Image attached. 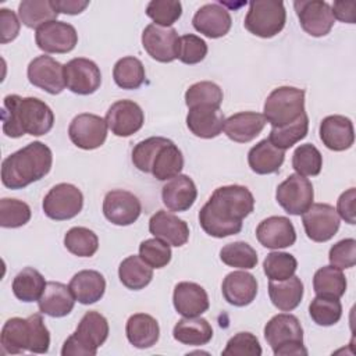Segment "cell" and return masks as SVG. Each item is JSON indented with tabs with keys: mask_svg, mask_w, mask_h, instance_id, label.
<instances>
[{
	"mask_svg": "<svg viewBox=\"0 0 356 356\" xmlns=\"http://www.w3.org/2000/svg\"><path fill=\"white\" fill-rule=\"evenodd\" d=\"M75 300L82 305H92L100 300L106 292V280L96 270L78 271L68 284Z\"/></svg>",
	"mask_w": 356,
	"mask_h": 356,
	"instance_id": "obj_30",
	"label": "cell"
},
{
	"mask_svg": "<svg viewBox=\"0 0 356 356\" xmlns=\"http://www.w3.org/2000/svg\"><path fill=\"white\" fill-rule=\"evenodd\" d=\"M104 120L111 134L120 138H128L143 127L145 114L138 103L118 100L108 107Z\"/></svg>",
	"mask_w": 356,
	"mask_h": 356,
	"instance_id": "obj_19",
	"label": "cell"
},
{
	"mask_svg": "<svg viewBox=\"0 0 356 356\" xmlns=\"http://www.w3.org/2000/svg\"><path fill=\"white\" fill-rule=\"evenodd\" d=\"M254 209V197L243 185L217 188L199 211L202 229L213 238H225L239 234L242 220Z\"/></svg>",
	"mask_w": 356,
	"mask_h": 356,
	"instance_id": "obj_1",
	"label": "cell"
},
{
	"mask_svg": "<svg viewBox=\"0 0 356 356\" xmlns=\"http://www.w3.org/2000/svg\"><path fill=\"white\" fill-rule=\"evenodd\" d=\"M298 260L293 254L286 252H271L263 261V270L268 280L284 281L295 275Z\"/></svg>",
	"mask_w": 356,
	"mask_h": 356,
	"instance_id": "obj_46",
	"label": "cell"
},
{
	"mask_svg": "<svg viewBox=\"0 0 356 356\" xmlns=\"http://www.w3.org/2000/svg\"><path fill=\"white\" fill-rule=\"evenodd\" d=\"M275 199L288 214L300 216L313 204V185L306 177L291 174L277 186Z\"/></svg>",
	"mask_w": 356,
	"mask_h": 356,
	"instance_id": "obj_10",
	"label": "cell"
},
{
	"mask_svg": "<svg viewBox=\"0 0 356 356\" xmlns=\"http://www.w3.org/2000/svg\"><path fill=\"white\" fill-rule=\"evenodd\" d=\"M113 78L121 89H138L146 78L142 61L134 56L120 58L113 68Z\"/></svg>",
	"mask_w": 356,
	"mask_h": 356,
	"instance_id": "obj_40",
	"label": "cell"
},
{
	"mask_svg": "<svg viewBox=\"0 0 356 356\" xmlns=\"http://www.w3.org/2000/svg\"><path fill=\"white\" fill-rule=\"evenodd\" d=\"M318 132L323 145L334 152L348 150L355 142L353 124L345 115L334 114L323 118Z\"/></svg>",
	"mask_w": 356,
	"mask_h": 356,
	"instance_id": "obj_22",
	"label": "cell"
},
{
	"mask_svg": "<svg viewBox=\"0 0 356 356\" xmlns=\"http://www.w3.org/2000/svg\"><path fill=\"white\" fill-rule=\"evenodd\" d=\"M296 15L302 29L314 38L330 33L335 24L331 6L321 0H296L293 1Z\"/></svg>",
	"mask_w": 356,
	"mask_h": 356,
	"instance_id": "obj_12",
	"label": "cell"
},
{
	"mask_svg": "<svg viewBox=\"0 0 356 356\" xmlns=\"http://www.w3.org/2000/svg\"><path fill=\"white\" fill-rule=\"evenodd\" d=\"M118 278L125 288L139 291L152 282L153 268L140 256L132 254L120 263Z\"/></svg>",
	"mask_w": 356,
	"mask_h": 356,
	"instance_id": "obj_36",
	"label": "cell"
},
{
	"mask_svg": "<svg viewBox=\"0 0 356 356\" xmlns=\"http://www.w3.org/2000/svg\"><path fill=\"white\" fill-rule=\"evenodd\" d=\"M330 264L339 268H352L356 264V241L346 238L331 246L328 252Z\"/></svg>",
	"mask_w": 356,
	"mask_h": 356,
	"instance_id": "obj_54",
	"label": "cell"
},
{
	"mask_svg": "<svg viewBox=\"0 0 356 356\" xmlns=\"http://www.w3.org/2000/svg\"><path fill=\"white\" fill-rule=\"evenodd\" d=\"M224 299L236 307L250 305L257 295V280L246 271H232L225 275L221 284Z\"/></svg>",
	"mask_w": 356,
	"mask_h": 356,
	"instance_id": "obj_25",
	"label": "cell"
},
{
	"mask_svg": "<svg viewBox=\"0 0 356 356\" xmlns=\"http://www.w3.org/2000/svg\"><path fill=\"white\" fill-rule=\"evenodd\" d=\"M149 231L154 238L167 242L170 246L179 248L189 239L188 224L165 210H159L150 217Z\"/></svg>",
	"mask_w": 356,
	"mask_h": 356,
	"instance_id": "obj_23",
	"label": "cell"
},
{
	"mask_svg": "<svg viewBox=\"0 0 356 356\" xmlns=\"http://www.w3.org/2000/svg\"><path fill=\"white\" fill-rule=\"evenodd\" d=\"M224 114L218 107L196 106L189 108L186 115L188 129L197 138L211 139L218 136L224 128Z\"/></svg>",
	"mask_w": 356,
	"mask_h": 356,
	"instance_id": "obj_26",
	"label": "cell"
},
{
	"mask_svg": "<svg viewBox=\"0 0 356 356\" xmlns=\"http://www.w3.org/2000/svg\"><path fill=\"white\" fill-rule=\"evenodd\" d=\"M346 285L342 270L331 264L320 267L313 277V289L317 296L339 299L346 292Z\"/></svg>",
	"mask_w": 356,
	"mask_h": 356,
	"instance_id": "obj_39",
	"label": "cell"
},
{
	"mask_svg": "<svg viewBox=\"0 0 356 356\" xmlns=\"http://www.w3.org/2000/svg\"><path fill=\"white\" fill-rule=\"evenodd\" d=\"M3 132L8 138H21L28 134L42 136L50 132L54 125L51 108L38 97H21L7 95L1 110Z\"/></svg>",
	"mask_w": 356,
	"mask_h": 356,
	"instance_id": "obj_2",
	"label": "cell"
},
{
	"mask_svg": "<svg viewBox=\"0 0 356 356\" xmlns=\"http://www.w3.org/2000/svg\"><path fill=\"white\" fill-rule=\"evenodd\" d=\"M285 160V150L275 147L268 138L256 143L248 153V164L250 170L259 175L274 174L280 170Z\"/></svg>",
	"mask_w": 356,
	"mask_h": 356,
	"instance_id": "obj_32",
	"label": "cell"
},
{
	"mask_svg": "<svg viewBox=\"0 0 356 356\" xmlns=\"http://www.w3.org/2000/svg\"><path fill=\"white\" fill-rule=\"evenodd\" d=\"M127 338L131 345L138 349H147L156 345L160 337L157 320L146 313L132 314L125 325Z\"/></svg>",
	"mask_w": 356,
	"mask_h": 356,
	"instance_id": "obj_31",
	"label": "cell"
},
{
	"mask_svg": "<svg viewBox=\"0 0 356 356\" xmlns=\"http://www.w3.org/2000/svg\"><path fill=\"white\" fill-rule=\"evenodd\" d=\"M0 345L3 353L19 355L24 352L44 353L50 346V332L44 325L40 313H35L26 318H8L0 334Z\"/></svg>",
	"mask_w": 356,
	"mask_h": 356,
	"instance_id": "obj_4",
	"label": "cell"
},
{
	"mask_svg": "<svg viewBox=\"0 0 356 356\" xmlns=\"http://www.w3.org/2000/svg\"><path fill=\"white\" fill-rule=\"evenodd\" d=\"M58 14L53 0H24L18 6L19 21L31 29H38L46 22L56 21Z\"/></svg>",
	"mask_w": 356,
	"mask_h": 356,
	"instance_id": "obj_37",
	"label": "cell"
},
{
	"mask_svg": "<svg viewBox=\"0 0 356 356\" xmlns=\"http://www.w3.org/2000/svg\"><path fill=\"white\" fill-rule=\"evenodd\" d=\"M207 43L193 33L179 36L178 40V56L177 58L188 65L197 64L207 56Z\"/></svg>",
	"mask_w": 356,
	"mask_h": 356,
	"instance_id": "obj_52",
	"label": "cell"
},
{
	"mask_svg": "<svg viewBox=\"0 0 356 356\" xmlns=\"http://www.w3.org/2000/svg\"><path fill=\"white\" fill-rule=\"evenodd\" d=\"M285 22L286 11L282 1L254 0L249 3L243 25L252 35L270 39L284 29Z\"/></svg>",
	"mask_w": 356,
	"mask_h": 356,
	"instance_id": "obj_8",
	"label": "cell"
},
{
	"mask_svg": "<svg viewBox=\"0 0 356 356\" xmlns=\"http://www.w3.org/2000/svg\"><path fill=\"white\" fill-rule=\"evenodd\" d=\"M75 305V298L70 289L63 282L50 281L46 284V288L38 300L39 312L50 317H64L68 316Z\"/></svg>",
	"mask_w": 356,
	"mask_h": 356,
	"instance_id": "obj_29",
	"label": "cell"
},
{
	"mask_svg": "<svg viewBox=\"0 0 356 356\" xmlns=\"http://www.w3.org/2000/svg\"><path fill=\"white\" fill-rule=\"evenodd\" d=\"M267 121L256 111H241L228 117L224 122V134L234 142L248 143L260 135Z\"/></svg>",
	"mask_w": 356,
	"mask_h": 356,
	"instance_id": "obj_28",
	"label": "cell"
},
{
	"mask_svg": "<svg viewBox=\"0 0 356 356\" xmlns=\"http://www.w3.org/2000/svg\"><path fill=\"white\" fill-rule=\"evenodd\" d=\"M64 81L72 93L86 96L102 85V72L97 64L85 57H76L64 64Z\"/></svg>",
	"mask_w": 356,
	"mask_h": 356,
	"instance_id": "obj_14",
	"label": "cell"
},
{
	"mask_svg": "<svg viewBox=\"0 0 356 356\" xmlns=\"http://www.w3.org/2000/svg\"><path fill=\"white\" fill-rule=\"evenodd\" d=\"M142 213L139 199L129 191L113 189L103 200V214L114 225L127 227L134 224Z\"/></svg>",
	"mask_w": 356,
	"mask_h": 356,
	"instance_id": "obj_17",
	"label": "cell"
},
{
	"mask_svg": "<svg viewBox=\"0 0 356 356\" xmlns=\"http://www.w3.org/2000/svg\"><path fill=\"white\" fill-rule=\"evenodd\" d=\"M268 296L271 303L281 312L296 309L303 298V282L299 277L292 275L284 281L268 282Z\"/></svg>",
	"mask_w": 356,
	"mask_h": 356,
	"instance_id": "obj_33",
	"label": "cell"
},
{
	"mask_svg": "<svg viewBox=\"0 0 356 356\" xmlns=\"http://www.w3.org/2000/svg\"><path fill=\"white\" fill-rule=\"evenodd\" d=\"M107 129L104 118L92 113H82L72 118L68 127V136L76 147L93 150L106 142Z\"/></svg>",
	"mask_w": 356,
	"mask_h": 356,
	"instance_id": "obj_13",
	"label": "cell"
},
{
	"mask_svg": "<svg viewBox=\"0 0 356 356\" xmlns=\"http://www.w3.org/2000/svg\"><path fill=\"white\" fill-rule=\"evenodd\" d=\"M355 204H356V189L355 188H349L348 191L342 192L337 202L335 210H337L339 218L345 220V222H348L350 225L356 224Z\"/></svg>",
	"mask_w": 356,
	"mask_h": 356,
	"instance_id": "obj_56",
	"label": "cell"
},
{
	"mask_svg": "<svg viewBox=\"0 0 356 356\" xmlns=\"http://www.w3.org/2000/svg\"><path fill=\"white\" fill-rule=\"evenodd\" d=\"M193 28L210 39L225 36L232 25L229 11L220 3H207L202 6L192 18Z\"/></svg>",
	"mask_w": 356,
	"mask_h": 356,
	"instance_id": "obj_20",
	"label": "cell"
},
{
	"mask_svg": "<svg viewBox=\"0 0 356 356\" xmlns=\"http://www.w3.org/2000/svg\"><path fill=\"white\" fill-rule=\"evenodd\" d=\"M146 15L156 25L170 28L182 15V4L177 0H152L146 7Z\"/></svg>",
	"mask_w": 356,
	"mask_h": 356,
	"instance_id": "obj_49",
	"label": "cell"
},
{
	"mask_svg": "<svg viewBox=\"0 0 356 356\" xmlns=\"http://www.w3.org/2000/svg\"><path fill=\"white\" fill-rule=\"evenodd\" d=\"M302 222L305 232L313 242H327L339 229L341 218L328 203H313L303 214Z\"/></svg>",
	"mask_w": 356,
	"mask_h": 356,
	"instance_id": "obj_11",
	"label": "cell"
},
{
	"mask_svg": "<svg viewBox=\"0 0 356 356\" xmlns=\"http://www.w3.org/2000/svg\"><path fill=\"white\" fill-rule=\"evenodd\" d=\"M64 246L78 257H92L99 249V238L86 227H72L64 235Z\"/></svg>",
	"mask_w": 356,
	"mask_h": 356,
	"instance_id": "obj_42",
	"label": "cell"
},
{
	"mask_svg": "<svg viewBox=\"0 0 356 356\" xmlns=\"http://www.w3.org/2000/svg\"><path fill=\"white\" fill-rule=\"evenodd\" d=\"M83 207V195L72 184L61 182L54 185L43 199V213L56 221L71 220L81 213Z\"/></svg>",
	"mask_w": 356,
	"mask_h": 356,
	"instance_id": "obj_9",
	"label": "cell"
},
{
	"mask_svg": "<svg viewBox=\"0 0 356 356\" xmlns=\"http://www.w3.org/2000/svg\"><path fill=\"white\" fill-rule=\"evenodd\" d=\"M309 314L317 325L330 327L341 320L342 305L339 299L316 296L309 305Z\"/></svg>",
	"mask_w": 356,
	"mask_h": 356,
	"instance_id": "obj_47",
	"label": "cell"
},
{
	"mask_svg": "<svg viewBox=\"0 0 356 356\" xmlns=\"http://www.w3.org/2000/svg\"><path fill=\"white\" fill-rule=\"evenodd\" d=\"M28 81L50 95H58L65 88L64 65L50 56H38L26 70Z\"/></svg>",
	"mask_w": 356,
	"mask_h": 356,
	"instance_id": "obj_18",
	"label": "cell"
},
{
	"mask_svg": "<svg viewBox=\"0 0 356 356\" xmlns=\"http://www.w3.org/2000/svg\"><path fill=\"white\" fill-rule=\"evenodd\" d=\"M35 42L44 53H70L78 43L76 29L64 21H50L36 29Z\"/></svg>",
	"mask_w": 356,
	"mask_h": 356,
	"instance_id": "obj_15",
	"label": "cell"
},
{
	"mask_svg": "<svg viewBox=\"0 0 356 356\" xmlns=\"http://www.w3.org/2000/svg\"><path fill=\"white\" fill-rule=\"evenodd\" d=\"M224 356H260L261 346L252 332H238L231 337L222 350Z\"/></svg>",
	"mask_w": 356,
	"mask_h": 356,
	"instance_id": "obj_53",
	"label": "cell"
},
{
	"mask_svg": "<svg viewBox=\"0 0 356 356\" xmlns=\"http://www.w3.org/2000/svg\"><path fill=\"white\" fill-rule=\"evenodd\" d=\"M182 168H184L182 152L178 149V146L172 140H168L157 152L153 160L150 172L159 181H168L179 175Z\"/></svg>",
	"mask_w": 356,
	"mask_h": 356,
	"instance_id": "obj_35",
	"label": "cell"
},
{
	"mask_svg": "<svg viewBox=\"0 0 356 356\" xmlns=\"http://www.w3.org/2000/svg\"><path fill=\"white\" fill-rule=\"evenodd\" d=\"M21 21L17 14L8 8H0V42L3 44L13 42L19 33Z\"/></svg>",
	"mask_w": 356,
	"mask_h": 356,
	"instance_id": "obj_55",
	"label": "cell"
},
{
	"mask_svg": "<svg viewBox=\"0 0 356 356\" xmlns=\"http://www.w3.org/2000/svg\"><path fill=\"white\" fill-rule=\"evenodd\" d=\"M197 197V189L193 179L185 174H179L167 181L161 189L164 206L171 211L189 210Z\"/></svg>",
	"mask_w": 356,
	"mask_h": 356,
	"instance_id": "obj_27",
	"label": "cell"
},
{
	"mask_svg": "<svg viewBox=\"0 0 356 356\" xmlns=\"http://www.w3.org/2000/svg\"><path fill=\"white\" fill-rule=\"evenodd\" d=\"M172 337L175 341L191 345L202 346L211 341L213 328L206 318L202 317H184L172 328Z\"/></svg>",
	"mask_w": 356,
	"mask_h": 356,
	"instance_id": "obj_34",
	"label": "cell"
},
{
	"mask_svg": "<svg viewBox=\"0 0 356 356\" xmlns=\"http://www.w3.org/2000/svg\"><path fill=\"white\" fill-rule=\"evenodd\" d=\"M220 259L224 264L241 270L254 268L257 264L256 250L246 242L236 241L221 248Z\"/></svg>",
	"mask_w": 356,
	"mask_h": 356,
	"instance_id": "obj_44",
	"label": "cell"
},
{
	"mask_svg": "<svg viewBox=\"0 0 356 356\" xmlns=\"http://www.w3.org/2000/svg\"><path fill=\"white\" fill-rule=\"evenodd\" d=\"M292 167L299 175L316 177L323 168V156L314 145H300L292 154Z\"/></svg>",
	"mask_w": 356,
	"mask_h": 356,
	"instance_id": "obj_45",
	"label": "cell"
},
{
	"mask_svg": "<svg viewBox=\"0 0 356 356\" xmlns=\"http://www.w3.org/2000/svg\"><path fill=\"white\" fill-rule=\"evenodd\" d=\"M53 153L42 142L28 143L1 163V182L8 189H22L42 179L51 170Z\"/></svg>",
	"mask_w": 356,
	"mask_h": 356,
	"instance_id": "obj_3",
	"label": "cell"
},
{
	"mask_svg": "<svg viewBox=\"0 0 356 356\" xmlns=\"http://www.w3.org/2000/svg\"><path fill=\"white\" fill-rule=\"evenodd\" d=\"M172 303L175 310L184 317H197L207 312L210 306L204 288L189 281H182L175 285Z\"/></svg>",
	"mask_w": 356,
	"mask_h": 356,
	"instance_id": "obj_24",
	"label": "cell"
},
{
	"mask_svg": "<svg viewBox=\"0 0 356 356\" xmlns=\"http://www.w3.org/2000/svg\"><path fill=\"white\" fill-rule=\"evenodd\" d=\"M256 238L264 248L284 249L296 242V231L288 217L271 216L257 225Z\"/></svg>",
	"mask_w": 356,
	"mask_h": 356,
	"instance_id": "obj_21",
	"label": "cell"
},
{
	"mask_svg": "<svg viewBox=\"0 0 356 356\" xmlns=\"http://www.w3.org/2000/svg\"><path fill=\"white\" fill-rule=\"evenodd\" d=\"M46 284L44 277L36 268L25 267L14 277L11 289L18 300L29 303L40 299Z\"/></svg>",
	"mask_w": 356,
	"mask_h": 356,
	"instance_id": "obj_38",
	"label": "cell"
},
{
	"mask_svg": "<svg viewBox=\"0 0 356 356\" xmlns=\"http://www.w3.org/2000/svg\"><path fill=\"white\" fill-rule=\"evenodd\" d=\"M53 1L58 13L68 14V15L81 14L89 6V1H81V0H53Z\"/></svg>",
	"mask_w": 356,
	"mask_h": 356,
	"instance_id": "obj_58",
	"label": "cell"
},
{
	"mask_svg": "<svg viewBox=\"0 0 356 356\" xmlns=\"http://www.w3.org/2000/svg\"><path fill=\"white\" fill-rule=\"evenodd\" d=\"M309 131V117L306 111L293 122L278 127V128H271L268 140L278 149L286 150L300 142L303 138H306Z\"/></svg>",
	"mask_w": 356,
	"mask_h": 356,
	"instance_id": "obj_41",
	"label": "cell"
},
{
	"mask_svg": "<svg viewBox=\"0 0 356 356\" xmlns=\"http://www.w3.org/2000/svg\"><path fill=\"white\" fill-rule=\"evenodd\" d=\"M222 89L211 81H200L191 85L185 92V104L188 108L196 106L218 107L222 103Z\"/></svg>",
	"mask_w": 356,
	"mask_h": 356,
	"instance_id": "obj_43",
	"label": "cell"
},
{
	"mask_svg": "<svg viewBox=\"0 0 356 356\" xmlns=\"http://www.w3.org/2000/svg\"><path fill=\"white\" fill-rule=\"evenodd\" d=\"M264 338L275 356H306L303 328L299 318L289 313L271 317L264 325Z\"/></svg>",
	"mask_w": 356,
	"mask_h": 356,
	"instance_id": "obj_5",
	"label": "cell"
},
{
	"mask_svg": "<svg viewBox=\"0 0 356 356\" xmlns=\"http://www.w3.org/2000/svg\"><path fill=\"white\" fill-rule=\"evenodd\" d=\"M170 139L163 136H150L145 140H140L132 149V163L142 172H150L153 160L163 145Z\"/></svg>",
	"mask_w": 356,
	"mask_h": 356,
	"instance_id": "obj_50",
	"label": "cell"
},
{
	"mask_svg": "<svg viewBox=\"0 0 356 356\" xmlns=\"http://www.w3.org/2000/svg\"><path fill=\"white\" fill-rule=\"evenodd\" d=\"M305 113V90L295 86L275 88L266 99L263 115L273 128L288 125Z\"/></svg>",
	"mask_w": 356,
	"mask_h": 356,
	"instance_id": "obj_7",
	"label": "cell"
},
{
	"mask_svg": "<svg viewBox=\"0 0 356 356\" xmlns=\"http://www.w3.org/2000/svg\"><path fill=\"white\" fill-rule=\"evenodd\" d=\"M31 207L28 203L3 197L0 200V225L3 228H18L31 220Z\"/></svg>",
	"mask_w": 356,
	"mask_h": 356,
	"instance_id": "obj_48",
	"label": "cell"
},
{
	"mask_svg": "<svg viewBox=\"0 0 356 356\" xmlns=\"http://www.w3.org/2000/svg\"><path fill=\"white\" fill-rule=\"evenodd\" d=\"M108 337L107 318L99 312H86L76 330L65 339L63 356H95Z\"/></svg>",
	"mask_w": 356,
	"mask_h": 356,
	"instance_id": "obj_6",
	"label": "cell"
},
{
	"mask_svg": "<svg viewBox=\"0 0 356 356\" xmlns=\"http://www.w3.org/2000/svg\"><path fill=\"white\" fill-rule=\"evenodd\" d=\"M178 33L170 26L149 24L142 32V46L145 51L159 63H171L178 56Z\"/></svg>",
	"mask_w": 356,
	"mask_h": 356,
	"instance_id": "obj_16",
	"label": "cell"
},
{
	"mask_svg": "<svg viewBox=\"0 0 356 356\" xmlns=\"http://www.w3.org/2000/svg\"><path fill=\"white\" fill-rule=\"evenodd\" d=\"M355 8H356V3L353 0L334 1L331 7L334 18L348 24H355Z\"/></svg>",
	"mask_w": 356,
	"mask_h": 356,
	"instance_id": "obj_57",
	"label": "cell"
},
{
	"mask_svg": "<svg viewBox=\"0 0 356 356\" xmlns=\"http://www.w3.org/2000/svg\"><path fill=\"white\" fill-rule=\"evenodd\" d=\"M139 256L152 268H163L171 261V248L159 238L145 239L139 245Z\"/></svg>",
	"mask_w": 356,
	"mask_h": 356,
	"instance_id": "obj_51",
	"label": "cell"
}]
</instances>
